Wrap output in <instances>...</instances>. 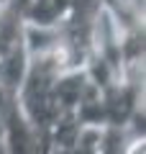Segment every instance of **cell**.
I'll use <instances>...</instances> for the list:
<instances>
[{
    "label": "cell",
    "instance_id": "obj_4",
    "mask_svg": "<svg viewBox=\"0 0 146 154\" xmlns=\"http://www.w3.org/2000/svg\"><path fill=\"white\" fill-rule=\"evenodd\" d=\"M0 3H11V0H0Z\"/></svg>",
    "mask_w": 146,
    "mask_h": 154
},
{
    "label": "cell",
    "instance_id": "obj_1",
    "mask_svg": "<svg viewBox=\"0 0 146 154\" xmlns=\"http://www.w3.org/2000/svg\"><path fill=\"white\" fill-rule=\"evenodd\" d=\"M0 141L5 144L8 154H44L41 134L26 118L16 98L8 103L5 116H3V139Z\"/></svg>",
    "mask_w": 146,
    "mask_h": 154
},
{
    "label": "cell",
    "instance_id": "obj_2",
    "mask_svg": "<svg viewBox=\"0 0 146 154\" xmlns=\"http://www.w3.org/2000/svg\"><path fill=\"white\" fill-rule=\"evenodd\" d=\"M23 21L11 3H0V62L23 46Z\"/></svg>",
    "mask_w": 146,
    "mask_h": 154
},
{
    "label": "cell",
    "instance_id": "obj_3",
    "mask_svg": "<svg viewBox=\"0 0 146 154\" xmlns=\"http://www.w3.org/2000/svg\"><path fill=\"white\" fill-rule=\"evenodd\" d=\"M13 98H16V93H11L8 88L0 85V139H3V116H5V108H8V103Z\"/></svg>",
    "mask_w": 146,
    "mask_h": 154
}]
</instances>
